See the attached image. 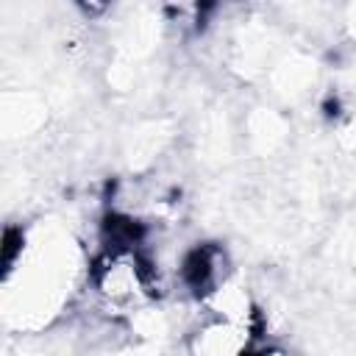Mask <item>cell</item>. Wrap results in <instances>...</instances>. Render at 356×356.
I'll return each instance as SVG.
<instances>
[{
  "mask_svg": "<svg viewBox=\"0 0 356 356\" xmlns=\"http://www.w3.org/2000/svg\"><path fill=\"white\" fill-rule=\"evenodd\" d=\"M259 328L236 320H225L217 314H203L195 331L189 334V350L192 353H209V356H231L256 350Z\"/></svg>",
  "mask_w": 356,
  "mask_h": 356,
  "instance_id": "2",
  "label": "cell"
},
{
  "mask_svg": "<svg viewBox=\"0 0 356 356\" xmlns=\"http://www.w3.org/2000/svg\"><path fill=\"white\" fill-rule=\"evenodd\" d=\"M86 281L111 317L136 314L159 298L161 273L142 245H103L89 261Z\"/></svg>",
  "mask_w": 356,
  "mask_h": 356,
  "instance_id": "1",
  "label": "cell"
},
{
  "mask_svg": "<svg viewBox=\"0 0 356 356\" xmlns=\"http://www.w3.org/2000/svg\"><path fill=\"white\" fill-rule=\"evenodd\" d=\"M78 11H83L86 17H100V14H106L108 11V6H111V0H70Z\"/></svg>",
  "mask_w": 356,
  "mask_h": 356,
  "instance_id": "4",
  "label": "cell"
},
{
  "mask_svg": "<svg viewBox=\"0 0 356 356\" xmlns=\"http://www.w3.org/2000/svg\"><path fill=\"white\" fill-rule=\"evenodd\" d=\"M161 3H164L167 14L175 22H181V25H197L209 14V8H211L214 0H161Z\"/></svg>",
  "mask_w": 356,
  "mask_h": 356,
  "instance_id": "3",
  "label": "cell"
}]
</instances>
